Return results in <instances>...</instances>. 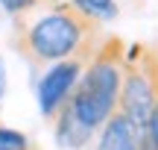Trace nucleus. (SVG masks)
Returning <instances> with one entry per match:
<instances>
[{"mask_svg": "<svg viewBox=\"0 0 158 150\" xmlns=\"http://www.w3.org/2000/svg\"><path fill=\"white\" fill-rule=\"evenodd\" d=\"M91 56H94V50H82V53L68 56V59L53 62V68L47 71V74L41 77V82H38V109H41V115L53 118L59 112V106L68 100L70 88L76 86L79 74H82V68L88 65Z\"/></svg>", "mask_w": 158, "mask_h": 150, "instance_id": "nucleus-4", "label": "nucleus"}, {"mask_svg": "<svg viewBox=\"0 0 158 150\" xmlns=\"http://www.w3.org/2000/svg\"><path fill=\"white\" fill-rule=\"evenodd\" d=\"M138 144H141V127H135L123 112L114 109L108 115V121L102 124L97 150H138Z\"/></svg>", "mask_w": 158, "mask_h": 150, "instance_id": "nucleus-5", "label": "nucleus"}, {"mask_svg": "<svg viewBox=\"0 0 158 150\" xmlns=\"http://www.w3.org/2000/svg\"><path fill=\"white\" fill-rule=\"evenodd\" d=\"M53 118H56V141L62 147H73V150L76 147H85V144H88V139L94 135V130L82 127V124L73 118V112H70L64 103L59 106V112Z\"/></svg>", "mask_w": 158, "mask_h": 150, "instance_id": "nucleus-6", "label": "nucleus"}, {"mask_svg": "<svg viewBox=\"0 0 158 150\" xmlns=\"http://www.w3.org/2000/svg\"><path fill=\"white\" fill-rule=\"evenodd\" d=\"M6 94V68H3V56H0V100Z\"/></svg>", "mask_w": 158, "mask_h": 150, "instance_id": "nucleus-10", "label": "nucleus"}, {"mask_svg": "<svg viewBox=\"0 0 158 150\" xmlns=\"http://www.w3.org/2000/svg\"><path fill=\"white\" fill-rule=\"evenodd\" d=\"M155 88H158V68L149 47H132V53L123 59L117 112H123L135 127H143L155 103Z\"/></svg>", "mask_w": 158, "mask_h": 150, "instance_id": "nucleus-3", "label": "nucleus"}, {"mask_svg": "<svg viewBox=\"0 0 158 150\" xmlns=\"http://www.w3.org/2000/svg\"><path fill=\"white\" fill-rule=\"evenodd\" d=\"M97 21L76 9L73 3H59L35 24H29L21 33L18 44L32 62H59L82 50H97L94 38Z\"/></svg>", "mask_w": 158, "mask_h": 150, "instance_id": "nucleus-2", "label": "nucleus"}, {"mask_svg": "<svg viewBox=\"0 0 158 150\" xmlns=\"http://www.w3.org/2000/svg\"><path fill=\"white\" fill-rule=\"evenodd\" d=\"M35 3H38V0H0V6H3L9 15H21V12L32 9Z\"/></svg>", "mask_w": 158, "mask_h": 150, "instance_id": "nucleus-9", "label": "nucleus"}, {"mask_svg": "<svg viewBox=\"0 0 158 150\" xmlns=\"http://www.w3.org/2000/svg\"><path fill=\"white\" fill-rule=\"evenodd\" d=\"M123 59H126L123 41L117 35H108L106 41H100L94 56L82 68L76 86L70 88L68 100H64V106L73 112V118L82 127L100 130L108 121V115L117 109Z\"/></svg>", "mask_w": 158, "mask_h": 150, "instance_id": "nucleus-1", "label": "nucleus"}, {"mask_svg": "<svg viewBox=\"0 0 158 150\" xmlns=\"http://www.w3.org/2000/svg\"><path fill=\"white\" fill-rule=\"evenodd\" d=\"M70 3L97 24H108L117 18V3L114 0H70Z\"/></svg>", "mask_w": 158, "mask_h": 150, "instance_id": "nucleus-7", "label": "nucleus"}, {"mask_svg": "<svg viewBox=\"0 0 158 150\" xmlns=\"http://www.w3.org/2000/svg\"><path fill=\"white\" fill-rule=\"evenodd\" d=\"M0 150H35L29 144V139L23 133H18V130H9L0 124Z\"/></svg>", "mask_w": 158, "mask_h": 150, "instance_id": "nucleus-8", "label": "nucleus"}]
</instances>
